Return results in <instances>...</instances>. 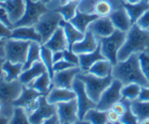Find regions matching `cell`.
Returning <instances> with one entry per match:
<instances>
[{
	"mask_svg": "<svg viewBox=\"0 0 149 124\" xmlns=\"http://www.w3.org/2000/svg\"><path fill=\"white\" fill-rule=\"evenodd\" d=\"M112 76L123 85L136 82L141 87H149L147 78L141 70L139 54H132L124 61L117 62L116 65L113 66Z\"/></svg>",
	"mask_w": 149,
	"mask_h": 124,
	"instance_id": "cell-1",
	"label": "cell"
},
{
	"mask_svg": "<svg viewBox=\"0 0 149 124\" xmlns=\"http://www.w3.org/2000/svg\"><path fill=\"white\" fill-rule=\"evenodd\" d=\"M149 50V30H143L133 24L126 33V39L118 52V61H124L132 54H140Z\"/></svg>",
	"mask_w": 149,
	"mask_h": 124,
	"instance_id": "cell-2",
	"label": "cell"
},
{
	"mask_svg": "<svg viewBox=\"0 0 149 124\" xmlns=\"http://www.w3.org/2000/svg\"><path fill=\"white\" fill-rule=\"evenodd\" d=\"M77 78L83 80L86 85V89L90 97L95 102H98L102 92L111 85L113 80V76H109L105 78H100L95 76L91 73H79Z\"/></svg>",
	"mask_w": 149,
	"mask_h": 124,
	"instance_id": "cell-3",
	"label": "cell"
},
{
	"mask_svg": "<svg viewBox=\"0 0 149 124\" xmlns=\"http://www.w3.org/2000/svg\"><path fill=\"white\" fill-rule=\"evenodd\" d=\"M125 39L126 33L117 29L109 37L100 39V44L103 56L111 62L113 66L116 65L118 62V52L123 46Z\"/></svg>",
	"mask_w": 149,
	"mask_h": 124,
	"instance_id": "cell-4",
	"label": "cell"
},
{
	"mask_svg": "<svg viewBox=\"0 0 149 124\" xmlns=\"http://www.w3.org/2000/svg\"><path fill=\"white\" fill-rule=\"evenodd\" d=\"M63 19V16L55 9L53 11L49 10L41 17L39 22L35 25V28L42 37L43 44H45L60 27V22Z\"/></svg>",
	"mask_w": 149,
	"mask_h": 124,
	"instance_id": "cell-5",
	"label": "cell"
},
{
	"mask_svg": "<svg viewBox=\"0 0 149 124\" xmlns=\"http://www.w3.org/2000/svg\"><path fill=\"white\" fill-rule=\"evenodd\" d=\"M30 41L5 39V60L17 64H25L27 60Z\"/></svg>",
	"mask_w": 149,
	"mask_h": 124,
	"instance_id": "cell-6",
	"label": "cell"
},
{
	"mask_svg": "<svg viewBox=\"0 0 149 124\" xmlns=\"http://www.w3.org/2000/svg\"><path fill=\"white\" fill-rule=\"evenodd\" d=\"M26 1V9L25 13L22 18L14 25L15 27H21V26H35L39 22L43 15L49 11L46 4L42 1H33V0H25Z\"/></svg>",
	"mask_w": 149,
	"mask_h": 124,
	"instance_id": "cell-7",
	"label": "cell"
},
{
	"mask_svg": "<svg viewBox=\"0 0 149 124\" xmlns=\"http://www.w3.org/2000/svg\"><path fill=\"white\" fill-rule=\"evenodd\" d=\"M123 83L117 78H113L111 85L102 92L100 100L97 103V108L102 111H107L112 108L116 102L122 99L121 89Z\"/></svg>",
	"mask_w": 149,
	"mask_h": 124,
	"instance_id": "cell-8",
	"label": "cell"
},
{
	"mask_svg": "<svg viewBox=\"0 0 149 124\" xmlns=\"http://www.w3.org/2000/svg\"><path fill=\"white\" fill-rule=\"evenodd\" d=\"M72 89L74 90L77 94L76 99L79 107V119L84 120V117H85L86 113L88 112V110L92 108H97V102H95L90 97V95L86 92L85 83L80 78H76V80L73 82V85H72Z\"/></svg>",
	"mask_w": 149,
	"mask_h": 124,
	"instance_id": "cell-9",
	"label": "cell"
},
{
	"mask_svg": "<svg viewBox=\"0 0 149 124\" xmlns=\"http://www.w3.org/2000/svg\"><path fill=\"white\" fill-rule=\"evenodd\" d=\"M22 82L19 80L6 82L1 80V109L5 107H14L13 102L19 97L23 90Z\"/></svg>",
	"mask_w": 149,
	"mask_h": 124,
	"instance_id": "cell-10",
	"label": "cell"
},
{
	"mask_svg": "<svg viewBox=\"0 0 149 124\" xmlns=\"http://www.w3.org/2000/svg\"><path fill=\"white\" fill-rule=\"evenodd\" d=\"M42 94L31 87L24 85L23 90L19 97L13 102V106H21L26 109L28 114H31L39 105V98Z\"/></svg>",
	"mask_w": 149,
	"mask_h": 124,
	"instance_id": "cell-11",
	"label": "cell"
},
{
	"mask_svg": "<svg viewBox=\"0 0 149 124\" xmlns=\"http://www.w3.org/2000/svg\"><path fill=\"white\" fill-rule=\"evenodd\" d=\"M58 113L57 104H52L47 100L46 95H42L39 98V105L37 109L29 114V121L32 124L44 123V121L50 116Z\"/></svg>",
	"mask_w": 149,
	"mask_h": 124,
	"instance_id": "cell-12",
	"label": "cell"
},
{
	"mask_svg": "<svg viewBox=\"0 0 149 124\" xmlns=\"http://www.w3.org/2000/svg\"><path fill=\"white\" fill-rule=\"evenodd\" d=\"M58 115L60 118V123H77L79 119V107L77 99L58 103Z\"/></svg>",
	"mask_w": 149,
	"mask_h": 124,
	"instance_id": "cell-13",
	"label": "cell"
},
{
	"mask_svg": "<svg viewBox=\"0 0 149 124\" xmlns=\"http://www.w3.org/2000/svg\"><path fill=\"white\" fill-rule=\"evenodd\" d=\"M81 73L80 66L73 67L71 69L57 71L53 77V85L58 87L64 89H72L74 80H76L77 76Z\"/></svg>",
	"mask_w": 149,
	"mask_h": 124,
	"instance_id": "cell-14",
	"label": "cell"
},
{
	"mask_svg": "<svg viewBox=\"0 0 149 124\" xmlns=\"http://www.w3.org/2000/svg\"><path fill=\"white\" fill-rule=\"evenodd\" d=\"M98 40L109 37L114 32L115 27L109 17H98L88 26V29Z\"/></svg>",
	"mask_w": 149,
	"mask_h": 124,
	"instance_id": "cell-15",
	"label": "cell"
},
{
	"mask_svg": "<svg viewBox=\"0 0 149 124\" xmlns=\"http://www.w3.org/2000/svg\"><path fill=\"white\" fill-rule=\"evenodd\" d=\"M98 46H100V40L90 30H88L85 33V37L83 40L74 43L72 48V51H74L78 55L86 54L95 51Z\"/></svg>",
	"mask_w": 149,
	"mask_h": 124,
	"instance_id": "cell-16",
	"label": "cell"
},
{
	"mask_svg": "<svg viewBox=\"0 0 149 124\" xmlns=\"http://www.w3.org/2000/svg\"><path fill=\"white\" fill-rule=\"evenodd\" d=\"M110 18V20L113 23L115 29L122 31V32L127 33L129 31V29L132 27L133 23H132L130 17H129L128 13L125 10L123 6L121 4V7L117 9H114L113 12L109 16Z\"/></svg>",
	"mask_w": 149,
	"mask_h": 124,
	"instance_id": "cell-17",
	"label": "cell"
},
{
	"mask_svg": "<svg viewBox=\"0 0 149 124\" xmlns=\"http://www.w3.org/2000/svg\"><path fill=\"white\" fill-rule=\"evenodd\" d=\"M0 7L7 11L11 21L15 25L25 13L26 1L25 0H7L5 2H1Z\"/></svg>",
	"mask_w": 149,
	"mask_h": 124,
	"instance_id": "cell-18",
	"label": "cell"
},
{
	"mask_svg": "<svg viewBox=\"0 0 149 124\" xmlns=\"http://www.w3.org/2000/svg\"><path fill=\"white\" fill-rule=\"evenodd\" d=\"M12 39L22 40V41L38 42L43 45V40L41 35L36 30L35 26H21L15 27L12 32Z\"/></svg>",
	"mask_w": 149,
	"mask_h": 124,
	"instance_id": "cell-19",
	"label": "cell"
},
{
	"mask_svg": "<svg viewBox=\"0 0 149 124\" xmlns=\"http://www.w3.org/2000/svg\"><path fill=\"white\" fill-rule=\"evenodd\" d=\"M47 100L52 104H58L76 99L77 94L73 89H64V87H53L47 95Z\"/></svg>",
	"mask_w": 149,
	"mask_h": 124,
	"instance_id": "cell-20",
	"label": "cell"
},
{
	"mask_svg": "<svg viewBox=\"0 0 149 124\" xmlns=\"http://www.w3.org/2000/svg\"><path fill=\"white\" fill-rule=\"evenodd\" d=\"M45 71H48L46 66L43 64L42 61H38L33 64L29 69L22 71V73L19 77V80L22 82L23 85L29 87L36 78H39L41 75H43Z\"/></svg>",
	"mask_w": 149,
	"mask_h": 124,
	"instance_id": "cell-21",
	"label": "cell"
},
{
	"mask_svg": "<svg viewBox=\"0 0 149 124\" xmlns=\"http://www.w3.org/2000/svg\"><path fill=\"white\" fill-rule=\"evenodd\" d=\"M98 17H100V16H97L95 13H86V12H83L80 9V7H79V9L77 10L76 15L74 16V18H72L71 20H70V22L73 24L77 29L80 30L81 32L86 33L88 29V26H90L93 21L97 20Z\"/></svg>",
	"mask_w": 149,
	"mask_h": 124,
	"instance_id": "cell-22",
	"label": "cell"
},
{
	"mask_svg": "<svg viewBox=\"0 0 149 124\" xmlns=\"http://www.w3.org/2000/svg\"><path fill=\"white\" fill-rule=\"evenodd\" d=\"M23 64L12 63V62L5 60L1 64L2 77L1 80L6 82H12V80H19V77L23 71Z\"/></svg>",
	"mask_w": 149,
	"mask_h": 124,
	"instance_id": "cell-23",
	"label": "cell"
},
{
	"mask_svg": "<svg viewBox=\"0 0 149 124\" xmlns=\"http://www.w3.org/2000/svg\"><path fill=\"white\" fill-rule=\"evenodd\" d=\"M45 47L50 49L52 52L56 51H64L68 49V41H67L66 35L63 30V28L60 26L58 29L55 31V33L51 36L48 41L43 44Z\"/></svg>",
	"mask_w": 149,
	"mask_h": 124,
	"instance_id": "cell-24",
	"label": "cell"
},
{
	"mask_svg": "<svg viewBox=\"0 0 149 124\" xmlns=\"http://www.w3.org/2000/svg\"><path fill=\"white\" fill-rule=\"evenodd\" d=\"M104 59H107V58L103 56V54L102 52V48H100V46L97 47V49L95 50V51L91 52V53L79 55V60H80L79 66H80L83 73H86V71H88V70H90L91 67H92L93 64L100 61V60H104Z\"/></svg>",
	"mask_w": 149,
	"mask_h": 124,
	"instance_id": "cell-25",
	"label": "cell"
},
{
	"mask_svg": "<svg viewBox=\"0 0 149 124\" xmlns=\"http://www.w3.org/2000/svg\"><path fill=\"white\" fill-rule=\"evenodd\" d=\"M60 26L63 28L65 35H66L67 41H68L69 50H72L74 43L81 41V40H83L84 37H85V33L81 32L80 30L77 29L70 21H67V20H65V19H63V20L60 22Z\"/></svg>",
	"mask_w": 149,
	"mask_h": 124,
	"instance_id": "cell-26",
	"label": "cell"
},
{
	"mask_svg": "<svg viewBox=\"0 0 149 124\" xmlns=\"http://www.w3.org/2000/svg\"><path fill=\"white\" fill-rule=\"evenodd\" d=\"M122 6L125 8L128 13L132 23L135 24L136 21L140 18L145 11L149 10V0H141L138 3H127L125 1H122Z\"/></svg>",
	"mask_w": 149,
	"mask_h": 124,
	"instance_id": "cell-27",
	"label": "cell"
},
{
	"mask_svg": "<svg viewBox=\"0 0 149 124\" xmlns=\"http://www.w3.org/2000/svg\"><path fill=\"white\" fill-rule=\"evenodd\" d=\"M29 87L38 90L43 95H47L50 90L52 89V87H54V85H53V80L50 73L48 71H45L43 75H41L39 78H36Z\"/></svg>",
	"mask_w": 149,
	"mask_h": 124,
	"instance_id": "cell-28",
	"label": "cell"
},
{
	"mask_svg": "<svg viewBox=\"0 0 149 124\" xmlns=\"http://www.w3.org/2000/svg\"><path fill=\"white\" fill-rule=\"evenodd\" d=\"M112 71H113V65L111 64V62L109 61L107 59H104L93 64L86 73H91L100 78H105L111 76Z\"/></svg>",
	"mask_w": 149,
	"mask_h": 124,
	"instance_id": "cell-29",
	"label": "cell"
},
{
	"mask_svg": "<svg viewBox=\"0 0 149 124\" xmlns=\"http://www.w3.org/2000/svg\"><path fill=\"white\" fill-rule=\"evenodd\" d=\"M130 107L132 112L134 113V115L137 118L138 123H140L143 119L149 117V101H131Z\"/></svg>",
	"mask_w": 149,
	"mask_h": 124,
	"instance_id": "cell-30",
	"label": "cell"
},
{
	"mask_svg": "<svg viewBox=\"0 0 149 124\" xmlns=\"http://www.w3.org/2000/svg\"><path fill=\"white\" fill-rule=\"evenodd\" d=\"M41 48H42V44L38 42H31L27 60L23 66V71L29 69L36 62L41 61Z\"/></svg>",
	"mask_w": 149,
	"mask_h": 124,
	"instance_id": "cell-31",
	"label": "cell"
},
{
	"mask_svg": "<svg viewBox=\"0 0 149 124\" xmlns=\"http://www.w3.org/2000/svg\"><path fill=\"white\" fill-rule=\"evenodd\" d=\"M84 120L86 121L88 123L92 124H105L109 123L107 116V111L100 110L97 108H92L88 110L86 113Z\"/></svg>",
	"mask_w": 149,
	"mask_h": 124,
	"instance_id": "cell-32",
	"label": "cell"
},
{
	"mask_svg": "<svg viewBox=\"0 0 149 124\" xmlns=\"http://www.w3.org/2000/svg\"><path fill=\"white\" fill-rule=\"evenodd\" d=\"M141 85L136 82L127 83V85H123L121 89V94L122 98H125L129 101L137 100L139 94L141 91Z\"/></svg>",
	"mask_w": 149,
	"mask_h": 124,
	"instance_id": "cell-33",
	"label": "cell"
},
{
	"mask_svg": "<svg viewBox=\"0 0 149 124\" xmlns=\"http://www.w3.org/2000/svg\"><path fill=\"white\" fill-rule=\"evenodd\" d=\"M80 4L79 2H72V1H68L66 4H63V5H60L58 8H56L55 10H57L63 16V18L65 20L70 21L72 18H74V16L76 15L77 10L80 7Z\"/></svg>",
	"mask_w": 149,
	"mask_h": 124,
	"instance_id": "cell-34",
	"label": "cell"
},
{
	"mask_svg": "<svg viewBox=\"0 0 149 124\" xmlns=\"http://www.w3.org/2000/svg\"><path fill=\"white\" fill-rule=\"evenodd\" d=\"M113 10V5L109 0H98L93 5V13L100 17H109Z\"/></svg>",
	"mask_w": 149,
	"mask_h": 124,
	"instance_id": "cell-35",
	"label": "cell"
},
{
	"mask_svg": "<svg viewBox=\"0 0 149 124\" xmlns=\"http://www.w3.org/2000/svg\"><path fill=\"white\" fill-rule=\"evenodd\" d=\"M41 61L46 66L48 73H50V76H51V78L53 80V77H54V75H55L53 52L50 49H48L47 47H45L44 45H42V48H41Z\"/></svg>",
	"mask_w": 149,
	"mask_h": 124,
	"instance_id": "cell-36",
	"label": "cell"
},
{
	"mask_svg": "<svg viewBox=\"0 0 149 124\" xmlns=\"http://www.w3.org/2000/svg\"><path fill=\"white\" fill-rule=\"evenodd\" d=\"M11 124H28L30 123L29 121V114L26 111L24 107L21 106H14L13 114L10 118Z\"/></svg>",
	"mask_w": 149,
	"mask_h": 124,
	"instance_id": "cell-37",
	"label": "cell"
},
{
	"mask_svg": "<svg viewBox=\"0 0 149 124\" xmlns=\"http://www.w3.org/2000/svg\"><path fill=\"white\" fill-rule=\"evenodd\" d=\"M139 62H140L141 70H142L144 76L147 78L149 82V53L143 52L139 54Z\"/></svg>",
	"mask_w": 149,
	"mask_h": 124,
	"instance_id": "cell-38",
	"label": "cell"
},
{
	"mask_svg": "<svg viewBox=\"0 0 149 124\" xmlns=\"http://www.w3.org/2000/svg\"><path fill=\"white\" fill-rule=\"evenodd\" d=\"M131 102V101H130ZM120 123L123 124H133V123H138V120L136 118V116L134 115V113L132 112L130 103H129L128 107H127L126 112L121 116L120 118Z\"/></svg>",
	"mask_w": 149,
	"mask_h": 124,
	"instance_id": "cell-39",
	"label": "cell"
},
{
	"mask_svg": "<svg viewBox=\"0 0 149 124\" xmlns=\"http://www.w3.org/2000/svg\"><path fill=\"white\" fill-rule=\"evenodd\" d=\"M64 59L66 60V61L70 62V63H72L73 65H76V66H79V63H80L79 55L74 53V51L69 50V49L64 50Z\"/></svg>",
	"mask_w": 149,
	"mask_h": 124,
	"instance_id": "cell-40",
	"label": "cell"
},
{
	"mask_svg": "<svg viewBox=\"0 0 149 124\" xmlns=\"http://www.w3.org/2000/svg\"><path fill=\"white\" fill-rule=\"evenodd\" d=\"M136 24L143 30H149V10L145 11L140 18L136 21Z\"/></svg>",
	"mask_w": 149,
	"mask_h": 124,
	"instance_id": "cell-41",
	"label": "cell"
},
{
	"mask_svg": "<svg viewBox=\"0 0 149 124\" xmlns=\"http://www.w3.org/2000/svg\"><path fill=\"white\" fill-rule=\"evenodd\" d=\"M73 67H76V65H73L72 63H70V62L63 59L58 62V63L54 64V71L57 73V71H61L67 70V69H71V68H73Z\"/></svg>",
	"mask_w": 149,
	"mask_h": 124,
	"instance_id": "cell-42",
	"label": "cell"
},
{
	"mask_svg": "<svg viewBox=\"0 0 149 124\" xmlns=\"http://www.w3.org/2000/svg\"><path fill=\"white\" fill-rule=\"evenodd\" d=\"M0 19H1V24L7 26L8 28H11V29H14V23L11 21L10 17H9L8 13L4 8H1V12H0Z\"/></svg>",
	"mask_w": 149,
	"mask_h": 124,
	"instance_id": "cell-43",
	"label": "cell"
},
{
	"mask_svg": "<svg viewBox=\"0 0 149 124\" xmlns=\"http://www.w3.org/2000/svg\"><path fill=\"white\" fill-rule=\"evenodd\" d=\"M107 121H109V123H120L121 116L119 115L116 111H114L112 108L107 111Z\"/></svg>",
	"mask_w": 149,
	"mask_h": 124,
	"instance_id": "cell-44",
	"label": "cell"
},
{
	"mask_svg": "<svg viewBox=\"0 0 149 124\" xmlns=\"http://www.w3.org/2000/svg\"><path fill=\"white\" fill-rule=\"evenodd\" d=\"M12 32H13V29L1 24V26H0V37H1V39H10Z\"/></svg>",
	"mask_w": 149,
	"mask_h": 124,
	"instance_id": "cell-45",
	"label": "cell"
},
{
	"mask_svg": "<svg viewBox=\"0 0 149 124\" xmlns=\"http://www.w3.org/2000/svg\"><path fill=\"white\" fill-rule=\"evenodd\" d=\"M137 100L140 101H149V87H142Z\"/></svg>",
	"mask_w": 149,
	"mask_h": 124,
	"instance_id": "cell-46",
	"label": "cell"
},
{
	"mask_svg": "<svg viewBox=\"0 0 149 124\" xmlns=\"http://www.w3.org/2000/svg\"><path fill=\"white\" fill-rule=\"evenodd\" d=\"M57 123H60V118H59L58 113L50 116L49 118H47L46 120L44 121V124H57Z\"/></svg>",
	"mask_w": 149,
	"mask_h": 124,
	"instance_id": "cell-47",
	"label": "cell"
},
{
	"mask_svg": "<svg viewBox=\"0 0 149 124\" xmlns=\"http://www.w3.org/2000/svg\"><path fill=\"white\" fill-rule=\"evenodd\" d=\"M64 59V51H56L53 52V61L55 63H58L59 61Z\"/></svg>",
	"mask_w": 149,
	"mask_h": 124,
	"instance_id": "cell-48",
	"label": "cell"
},
{
	"mask_svg": "<svg viewBox=\"0 0 149 124\" xmlns=\"http://www.w3.org/2000/svg\"><path fill=\"white\" fill-rule=\"evenodd\" d=\"M123 1L127 2V3H132V4H134V3H138V2H140L141 0H123Z\"/></svg>",
	"mask_w": 149,
	"mask_h": 124,
	"instance_id": "cell-49",
	"label": "cell"
},
{
	"mask_svg": "<svg viewBox=\"0 0 149 124\" xmlns=\"http://www.w3.org/2000/svg\"><path fill=\"white\" fill-rule=\"evenodd\" d=\"M41 1H42L43 3H44V4H46V5H47V4H49L50 2L52 1V0H41Z\"/></svg>",
	"mask_w": 149,
	"mask_h": 124,
	"instance_id": "cell-50",
	"label": "cell"
},
{
	"mask_svg": "<svg viewBox=\"0 0 149 124\" xmlns=\"http://www.w3.org/2000/svg\"><path fill=\"white\" fill-rule=\"evenodd\" d=\"M60 3H61V5H63V4H66L67 2H68V0H59Z\"/></svg>",
	"mask_w": 149,
	"mask_h": 124,
	"instance_id": "cell-51",
	"label": "cell"
},
{
	"mask_svg": "<svg viewBox=\"0 0 149 124\" xmlns=\"http://www.w3.org/2000/svg\"><path fill=\"white\" fill-rule=\"evenodd\" d=\"M68 1H72V2H79V3H81L83 0H68Z\"/></svg>",
	"mask_w": 149,
	"mask_h": 124,
	"instance_id": "cell-52",
	"label": "cell"
},
{
	"mask_svg": "<svg viewBox=\"0 0 149 124\" xmlns=\"http://www.w3.org/2000/svg\"><path fill=\"white\" fill-rule=\"evenodd\" d=\"M33 1H35V2H37V1H41V0H33Z\"/></svg>",
	"mask_w": 149,
	"mask_h": 124,
	"instance_id": "cell-53",
	"label": "cell"
},
{
	"mask_svg": "<svg viewBox=\"0 0 149 124\" xmlns=\"http://www.w3.org/2000/svg\"><path fill=\"white\" fill-rule=\"evenodd\" d=\"M5 1H7V0H1V2H5Z\"/></svg>",
	"mask_w": 149,
	"mask_h": 124,
	"instance_id": "cell-54",
	"label": "cell"
}]
</instances>
